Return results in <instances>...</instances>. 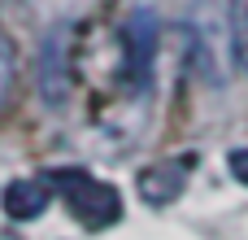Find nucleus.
<instances>
[{
    "mask_svg": "<svg viewBox=\"0 0 248 240\" xmlns=\"http://www.w3.org/2000/svg\"><path fill=\"white\" fill-rule=\"evenodd\" d=\"M35 79H39V92L48 105L70 101V87H74V79H70V26L48 31V39L39 44V74Z\"/></svg>",
    "mask_w": 248,
    "mask_h": 240,
    "instance_id": "nucleus-2",
    "label": "nucleus"
},
{
    "mask_svg": "<svg viewBox=\"0 0 248 240\" xmlns=\"http://www.w3.org/2000/svg\"><path fill=\"white\" fill-rule=\"evenodd\" d=\"M44 179L65 197L70 214H74L83 227L100 232V227L118 223V214H122V197H118V188L92 179L87 171H52V175H44Z\"/></svg>",
    "mask_w": 248,
    "mask_h": 240,
    "instance_id": "nucleus-1",
    "label": "nucleus"
},
{
    "mask_svg": "<svg viewBox=\"0 0 248 240\" xmlns=\"http://www.w3.org/2000/svg\"><path fill=\"white\" fill-rule=\"evenodd\" d=\"M187 188V162H157L140 175V197L148 206H170Z\"/></svg>",
    "mask_w": 248,
    "mask_h": 240,
    "instance_id": "nucleus-3",
    "label": "nucleus"
},
{
    "mask_svg": "<svg viewBox=\"0 0 248 240\" xmlns=\"http://www.w3.org/2000/svg\"><path fill=\"white\" fill-rule=\"evenodd\" d=\"M231 39H235V61L248 70V0L231 4Z\"/></svg>",
    "mask_w": 248,
    "mask_h": 240,
    "instance_id": "nucleus-7",
    "label": "nucleus"
},
{
    "mask_svg": "<svg viewBox=\"0 0 248 240\" xmlns=\"http://www.w3.org/2000/svg\"><path fill=\"white\" fill-rule=\"evenodd\" d=\"M48 197H52V184L48 179H13L4 188V214L26 223V219H39L48 210Z\"/></svg>",
    "mask_w": 248,
    "mask_h": 240,
    "instance_id": "nucleus-4",
    "label": "nucleus"
},
{
    "mask_svg": "<svg viewBox=\"0 0 248 240\" xmlns=\"http://www.w3.org/2000/svg\"><path fill=\"white\" fill-rule=\"evenodd\" d=\"M231 175H235L240 184H248V149H235V153H231Z\"/></svg>",
    "mask_w": 248,
    "mask_h": 240,
    "instance_id": "nucleus-8",
    "label": "nucleus"
},
{
    "mask_svg": "<svg viewBox=\"0 0 248 240\" xmlns=\"http://www.w3.org/2000/svg\"><path fill=\"white\" fill-rule=\"evenodd\" d=\"M126 44H131V83H144L148 79V70H153V48H157V17L153 13H135L131 17V35H126Z\"/></svg>",
    "mask_w": 248,
    "mask_h": 240,
    "instance_id": "nucleus-5",
    "label": "nucleus"
},
{
    "mask_svg": "<svg viewBox=\"0 0 248 240\" xmlns=\"http://www.w3.org/2000/svg\"><path fill=\"white\" fill-rule=\"evenodd\" d=\"M13 79H17V52H13V39H9V35L0 31V109L9 105Z\"/></svg>",
    "mask_w": 248,
    "mask_h": 240,
    "instance_id": "nucleus-6",
    "label": "nucleus"
}]
</instances>
